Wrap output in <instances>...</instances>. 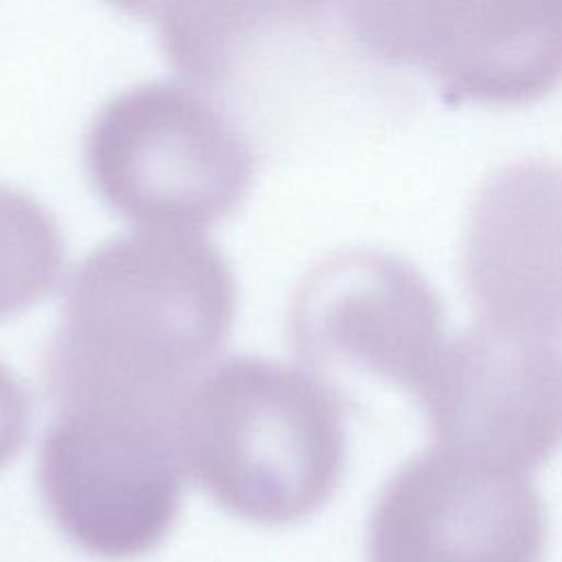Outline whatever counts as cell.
<instances>
[{
  "label": "cell",
  "mask_w": 562,
  "mask_h": 562,
  "mask_svg": "<svg viewBox=\"0 0 562 562\" xmlns=\"http://www.w3.org/2000/svg\"><path fill=\"white\" fill-rule=\"evenodd\" d=\"M347 22L373 57L419 66L448 101L522 103L562 81V2H364Z\"/></svg>",
  "instance_id": "cell-6"
},
{
  "label": "cell",
  "mask_w": 562,
  "mask_h": 562,
  "mask_svg": "<svg viewBox=\"0 0 562 562\" xmlns=\"http://www.w3.org/2000/svg\"><path fill=\"white\" fill-rule=\"evenodd\" d=\"M439 448L525 470L562 437V358L549 340L490 321L443 342L419 384Z\"/></svg>",
  "instance_id": "cell-8"
},
{
  "label": "cell",
  "mask_w": 562,
  "mask_h": 562,
  "mask_svg": "<svg viewBox=\"0 0 562 562\" xmlns=\"http://www.w3.org/2000/svg\"><path fill=\"white\" fill-rule=\"evenodd\" d=\"M31 426V402L15 373L0 362V468L24 446Z\"/></svg>",
  "instance_id": "cell-11"
},
{
  "label": "cell",
  "mask_w": 562,
  "mask_h": 562,
  "mask_svg": "<svg viewBox=\"0 0 562 562\" xmlns=\"http://www.w3.org/2000/svg\"><path fill=\"white\" fill-rule=\"evenodd\" d=\"M461 277L483 321L562 336V162L518 158L481 180L463 224Z\"/></svg>",
  "instance_id": "cell-9"
},
{
  "label": "cell",
  "mask_w": 562,
  "mask_h": 562,
  "mask_svg": "<svg viewBox=\"0 0 562 562\" xmlns=\"http://www.w3.org/2000/svg\"><path fill=\"white\" fill-rule=\"evenodd\" d=\"M443 325L430 281L375 248L336 250L314 263L288 316L292 349L329 389L349 378L419 389L443 347Z\"/></svg>",
  "instance_id": "cell-5"
},
{
  "label": "cell",
  "mask_w": 562,
  "mask_h": 562,
  "mask_svg": "<svg viewBox=\"0 0 562 562\" xmlns=\"http://www.w3.org/2000/svg\"><path fill=\"white\" fill-rule=\"evenodd\" d=\"M547 514L522 470L428 448L375 498L369 562H540Z\"/></svg>",
  "instance_id": "cell-7"
},
{
  "label": "cell",
  "mask_w": 562,
  "mask_h": 562,
  "mask_svg": "<svg viewBox=\"0 0 562 562\" xmlns=\"http://www.w3.org/2000/svg\"><path fill=\"white\" fill-rule=\"evenodd\" d=\"M176 432L187 472L250 522L303 520L340 483V402L316 375L279 360L213 362L180 397Z\"/></svg>",
  "instance_id": "cell-2"
},
{
  "label": "cell",
  "mask_w": 562,
  "mask_h": 562,
  "mask_svg": "<svg viewBox=\"0 0 562 562\" xmlns=\"http://www.w3.org/2000/svg\"><path fill=\"white\" fill-rule=\"evenodd\" d=\"M64 241L50 211L22 189L0 182V321L55 285Z\"/></svg>",
  "instance_id": "cell-10"
},
{
  "label": "cell",
  "mask_w": 562,
  "mask_h": 562,
  "mask_svg": "<svg viewBox=\"0 0 562 562\" xmlns=\"http://www.w3.org/2000/svg\"><path fill=\"white\" fill-rule=\"evenodd\" d=\"M235 277L198 228L140 226L90 250L68 279L48 351L61 411L176 415L235 316Z\"/></svg>",
  "instance_id": "cell-1"
},
{
  "label": "cell",
  "mask_w": 562,
  "mask_h": 562,
  "mask_svg": "<svg viewBox=\"0 0 562 562\" xmlns=\"http://www.w3.org/2000/svg\"><path fill=\"white\" fill-rule=\"evenodd\" d=\"M86 165L103 200L156 228L224 217L248 191L252 151L209 99L173 81L130 86L101 103Z\"/></svg>",
  "instance_id": "cell-3"
},
{
  "label": "cell",
  "mask_w": 562,
  "mask_h": 562,
  "mask_svg": "<svg viewBox=\"0 0 562 562\" xmlns=\"http://www.w3.org/2000/svg\"><path fill=\"white\" fill-rule=\"evenodd\" d=\"M184 476L176 415L61 411L37 452V485L55 525L110 562L160 547L178 518Z\"/></svg>",
  "instance_id": "cell-4"
}]
</instances>
